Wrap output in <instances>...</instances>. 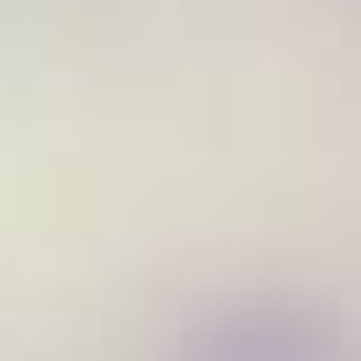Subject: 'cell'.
<instances>
[{"label": "cell", "mask_w": 361, "mask_h": 361, "mask_svg": "<svg viewBox=\"0 0 361 361\" xmlns=\"http://www.w3.org/2000/svg\"><path fill=\"white\" fill-rule=\"evenodd\" d=\"M180 361H361V351L311 301H241V311H211Z\"/></svg>", "instance_id": "obj_1"}]
</instances>
